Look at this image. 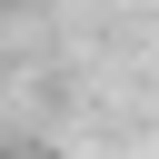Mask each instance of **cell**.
Returning a JSON list of instances; mask_svg holds the SVG:
<instances>
[{"mask_svg": "<svg viewBox=\"0 0 159 159\" xmlns=\"http://www.w3.org/2000/svg\"><path fill=\"white\" fill-rule=\"evenodd\" d=\"M0 10H40V0H0Z\"/></svg>", "mask_w": 159, "mask_h": 159, "instance_id": "obj_1", "label": "cell"}, {"mask_svg": "<svg viewBox=\"0 0 159 159\" xmlns=\"http://www.w3.org/2000/svg\"><path fill=\"white\" fill-rule=\"evenodd\" d=\"M0 159H20V149H0Z\"/></svg>", "mask_w": 159, "mask_h": 159, "instance_id": "obj_2", "label": "cell"}]
</instances>
